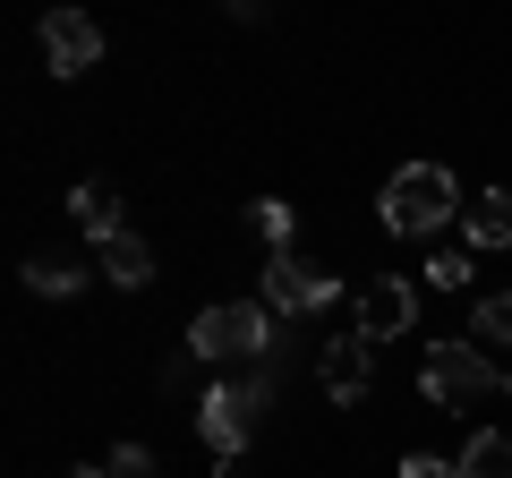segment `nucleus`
I'll use <instances>...</instances> for the list:
<instances>
[{
    "label": "nucleus",
    "instance_id": "nucleus-15",
    "mask_svg": "<svg viewBox=\"0 0 512 478\" xmlns=\"http://www.w3.org/2000/svg\"><path fill=\"white\" fill-rule=\"evenodd\" d=\"M248 222H256V239H265L274 257L291 248V205H282V197H256V205H248Z\"/></svg>",
    "mask_w": 512,
    "mask_h": 478
},
{
    "label": "nucleus",
    "instance_id": "nucleus-2",
    "mask_svg": "<svg viewBox=\"0 0 512 478\" xmlns=\"http://www.w3.org/2000/svg\"><path fill=\"white\" fill-rule=\"evenodd\" d=\"M274 350V308L265 299H214V308L188 325V359H214V368H256Z\"/></svg>",
    "mask_w": 512,
    "mask_h": 478
},
{
    "label": "nucleus",
    "instance_id": "nucleus-10",
    "mask_svg": "<svg viewBox=\"0 0 512 478\" xmlns=\"http://www.w3.org/2000/svg\"><path fill=\"white\" fill-rule=\"evenodd\" d=\"M69 214L86 222V239H94V248H103V239H120V231H128V222H120V197H111L103 180H77V188H69Z\"/></svg>",
    "mask_w": 512,
    "mask_h": 478
},
{
    "label": "nucleus",
    "instance_id": "nucleus-12",
    "mask_svg": "<svg viewBox=\"0 0 512 478\" xmlns=\"http://www.w3.org/2000/svg\"><path fill=\"white\" fill-rule=\"evenodd\" d=\"M461 478H512V436L504 427H478V436L461 444Z\"/></svg>",
    "mask_w": 512,
    "mask_h": 478
},
{
    "label": "nucleus",
    "instance_id": "nucleus-14",
    "mask_svg": "<svg viewBox=\"0 0 512 478\" xmlns=\"http://www.w3.org/2000/svg\"><path fill=\"white\" fill-rule=\"evenodd\" d=\"M77 282H86L77 265H60V257H26V291H35V299H69Z\"/></svg>",
    "mask_w": 512,
    "mask_h": 478
},
{
    "label": "nucleus",
    "instance_id": "nucleus-7",
    "mask_svg": "<svg viewBox=\"0 0 512 478\" xmlns=\"http://www.w3.org/2000/svg\"><path fill=\"white\" fill-rule=\"evenodd\" d=\"M419 325V291H410L402 274H376L359 291V342H393V333Z\"/></svg>",
    "mask_w": 512,
    "mask_h": 478
},
{
    "label": "nucleus",
    "instance_id": "nucleus-11",
    "mask_svg": "<svg viewBox=\"0 0 512 478\" xmlns=\"http://www.w3.org/2000/svg\"><path fill=\"white\" fill-rule=\"evenodd\" d=\"M103 274L120 282V291H146V282H154V248H146V239H137V231L103 239Z\"/></svg>",
    "mask_w": 512,
    "mask_h": 478
},
{
    "label": "nucleus",
    "instance_id": "nucleus-17",
    "mask_svg": "<svg viewBox=\"0 0 512 478\" xmlns=\"http://www.w3.org/2000/svg\"><path fill=\"white\" fill-rule=\"evenodd\" d=\"M103 470H111V478H154V453H146V444H120Z\"/></svg>",
    "mask_w": 512,
    "mask_h": 478
},
{
    "label": "nucleus",
    "instance_id": "nucleus-5",
    "mask_svg": "<svg viewBox=\"0 0 512 478\" xmlns=\"http://www.w3.org/2000/svg\"><path fill=\"white\" fill-rule=\"evenodd\" d=\"M43 60H52V77H86L94 60H103V26L86 18V9H52V18L35 26Z\"/></svg>",
    "mask_w": 512,
    "mask_h": 478
},
{
    "label": "nucleus",
    "instance_id": "nucleus-3",
    "mask_svg": "<svg viewBox=\"0 0 512 478\" xmlns=\"http://www.w3.org/2000/svg\"><path fill=\"white\" fill-rule=\"evenodd\" d=\"M265 410H274V376H265V368H239V376H222V385L197 402V436L214 444L222 461H239V444L256 436Z\"/></svg>",
    "mask_w": 512,
    "mask_h": 478
},
{
    "label": "nucleus",
    "instance_id": "nucleus-13",
    "mask_svg": "<svg viewBox=\"0 0 512 478\" xmlns=\"http://www.w3.org/2000/svg\"><path fill=\"white\" fill-rule=\"evenodd\" d=\"M470 342H478V350H512V291L478 299V316H470Z\"/></svg>",
    "mask_w": 512,
    "mask_h": 478
},
{
    "label": "nucleus",
    "instance_id": "nucleus-4",
    "mask_svg": "<svg viewBox=\"0 0 512 478\" xmlns=\"http://www.w3.org/2000/svg\"><path fill=\"white\" fill-rule=\"evenodd\" d=\"M419 385H427V402H436V410H470L478 393H495V385H504V368H495V359H487L478 342H427Z\"/></svg>",
    "mask_w": 512,
    "mask_h": 478
},
{
    "label": "nucleus",
    "instance_id": "nucleus-6",
    "mask_svg": "<svg viewBox=\"0 0 512 478\" xmlns=\"http://www.w3.org/2000/svg\"><path fill=\"white\" fill-rule=\"evenodd\" d=\"M265 308H274V316H316V308H333V274H316L299 248H282V257L265 265Z\"/></svg>",
    "mask_w": 512,
    "mask_h": 478
},
{
    "label": "nucleus",
    "instance_id": "nucleus-18",
    "mask_svg": "<svg viewBox=\"0 0 512 478\" xmlns=\"http://www.w3.org/2000/svg\"><path fill=\"white\" fill-rule=\"evenodd\" d=\"M402 478H461V470H453V461H436V453H410Z\"/></svg>",
    "mask_w": 512,
    "mask_h": 478
},
{
    "label": "nucleus",
    "instance_id": "nucleus-1",
    "mask_svg": "<svg viewBox=\"0 0 512 478\" xmlns=\"http://www.w3.org/2000/svg\"><path fill=\"white\" fill-rule=\"evenodd\" d=\"M376 214H384V231H393V239H436L444 222L470 214V205H461V188H453V171H444V163H402L393 180H384Z\"/></svg>",
    "mask_w": 512,
    "mask_h": 478
},
{
    "label": "nucleus",
    "instance_id": "nucleus-16",
    "mask_svg": "<svg viewBox=\"0 0 512 478\" xmlns=\"http://www.w3.org/2000/svg\"><path fill=\"white\" fill-rule=\"evenodd\" d=\"M470 282V248H436L427 257V291H461Z\"/></svg>",
    "mask_w": 512,
    "mask_h": 478
},
{
    "label": "nucleus",
    "instance_id": "nucleus-19",
    "mask_svg": "<svg viewBox=\"0 0 512 478\" xmlns=\"http://www.w3.org/2000/svg\"><path fill=\"white\" fill-rule=\"evenodd\" d=\"M60 478H111V470H103V461H86V470H60Z\"/></svg>",
    "mask_w": 512,
    "mask_h": 478
},
{
    "label": "nucleus",
    "instance_id": "nucleus-20",
    "mask_svg": "<svg viewBox=\"0 0 512 478\" xmlns=\"http://www.w3.org/2000/svg\"><path fill=\"white\" fill-rule=\"evenodd\" d=\"M504 393H512V368H504Z\"/></svg>",
    "mask_w": 512,
    "mask_h": 478
},
{
    "label": "nucleus",
    "instance_id": "nucleus-8",
    "mask_svg": "<svg viewBox=\"0 0 512 478\" xmlns=\"http://www.w3.org/2000/svg\"><path fill=\"white\" fill-rule=\"evenodd\" d=\"M316 376H325L333 402H367V385H376V342H359V333H342V342H325V359H316Z\"/></svg>",
    "mask_w": 512,
    "mask_h": 478
},
{
    "label": "nucleus",
    "instance_id": "nucleus-9",
    "mask_svg": "<svg viewBox=\"0 0 512 478\" xmlns=\"http://www.w3.org/2000/svg\"><path fill=\"white\" fill-rule=\"evenodd\" d=\"M461 248H512V188H487V197H470V214H461Z\"/></svg>",
    "mask_w": 512,
    "mask_h": 478
}]
</instances>
